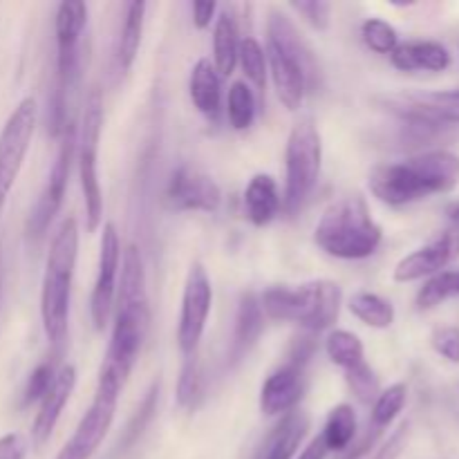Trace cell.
<instances>
[{"label": "cell", "instance_id": "obj_23", "mask_svg": "<svg viewBox=\"0 0 459 459\" xmlns=\"http://www.w3.org/2000/svg\"><path fill=\"white\" fill-rule=\"evenodd\" d=\"M119 307L137 309L151 314L146 291V272H143L142 254L134 245L126 247L121 254V285H119Z\"/></svg>", "mask_w": 459, "mask_h": 459}, {"label": "cell", "instance_id": "obj_14", "mask_svg": "<svg viewBox=\"0 0 459 459\" xmlns=\"http://www.w3.org/2000/svg\"><path fill=\"white\" fill-rule=\"evenodd\" d=\"M459 258V231L457 229H448V231L439 233L424 247L408 254L402 258L394 267L393 278L397 282H415L421 278H430L435 273L444 272L448 264H453Z\"/></svg>", "mask_w": 459, "mask_h": 459}, {"label": "cell", "instance_id": "obj_21", "mask_svg": "<svg viewBox=\"0 0 459 459\" xmlns=\"http://www.w3.org/2000/svg\"><path fill=\"white\" fill-rule=\"evenodd\" d=\"M264 312L260 305V296L254 291L242 294L240 305H238L236 314V330H233V345H231V361L238 363L251 352L255 343H258L260 334L264 330Z\"/></svg>", "mask_w": 459, "mask_h": 459}, {"label": "cell", "instance_id": "obj_1", "mask_svg": "<svg viewBox=\"0 0 459 459\" xmlns=\"http://www.w3.org/2000/svg\"><path fill=\"white\" fill-rule=\"evenodd\" d=\"M370 191L388 206H406L430 195L448 193L459 184V155L451 151H426L408 160L377 166L370 173Z\"/></svg>", "mask_w": 459, "mask_h": 459}, {"label": "cell", "instance_id": "obj_37", "mask_svg": "<svg viewBox=\"0 0 459 459\" xmlns=\"http://www.w3.org/2000/svg\"><path fill=\"white\" fill-rule=\"evenodd\" d=\"M54 377H56V368H54L52 361H45L40 366H36L31 370L30 379H27L25 393H22V403L25 406H31V403H39L40 399L45 397V393L52 385Z\"/></svg>", "mask_w": 459, "mask_h": 459}, {"label": "cell", "instance_id": "obj_28", "mask_svg": "<svg viewBox=\"0 0 459 459\" xmlns=\"http://www.w3.org/2000/svg\"><path fill=\"white\" fill-rule=\"evenodd\" d=\"M143 21H146V3H130L126 7L124 27H121L119 45H117V65L121 74H128L134 58L139 54L143 34Z\"/></svg>", "mask_w": 459, "mask_h": 459}, {"label": "cell", "instance_id": "obj_33", "mask_svg": "<svg viewBox=\"0 0 459 459\" xmlns=\"http://www.w3.org/2000/svg\"><path fill=\"white\" fill-rule=\"evenodd\" d=\"M238 61H240L242 72L247 74V79H249L255 88L263 90L264 83H267V54H264V48L254 39V36L240 39Z\"/></svg>", "mask_w": 459, "mask_h": 459}, {"label": "cell", "instance_id": "obj_3", "mask_svg": "<svg viewBox=\"0 0 459 459\" xmlns=\"http://www.w3.org/2000/svg\"><path fill=\"white\" fill-rule=\"evenodd\" d=\"M79 258V227L74 218L58 224L45 260L43 287H40V321L49 345L61 352L70 323L72 278Z\"/></svg>", "mask_w": 459, "mask_h": 459}, {"label": "cell", "instance_id": "obj_30", "mask_svg": "<svg viewBox=\"0 0 459 459\" xmlns=\"http://www.w3.org/2000/svg\"><path fill=\"white\" fill-rule=\"evenodd\" d=\"M459 296V269H444V272L435 273V276L426 278L421 290L417 291V309L426 312V309L439 307L446 300L457 299Z\"/></svg>", "mask_w": 459, "mask_h": 459}, {"label": "cell", "instance_id": "obj_44", "mask_svg": "<svg viewBox=\"0 0 459 459\" xmlns=\"http://www.w3.org/2000/svg\"><path fill=\"white\" fill-rule=\"evenodd\" d=\"M327 453L330 451H327L325 444H323V439H321V435H318V437H314L312 442H309V446L300 453L299 459H325Z\"/></svg>", "mask_w": 459, "mask_h": 459}, {"label": "cell", "instance_id": "obj_40", "mask_svg": "<svg viewBox=\"0 0 459 459\" xmlns=\"http://www.w3.org/2000/svg\"><path fill=\"white\" fill-rule=\"evenodd\" d=\"M157 408V385H152V390L148 393V397L143 399L142 408L137 411V415H134V420L130 421V426L126 429V435H124V446H130L133 442H137L139 435L143 433V429L148 426V421H151L152 412H155Z\"/></svg>", "mask_w": 459, "mask_h": 459}, {"label": "cell", "instance_id": "obj_26", "mask_svg": "<svg viewBox=\"0 0 459 459\" xmlns=\"http://www.w3.org/2000/svg\"><path fill=\"white\" fill-rule=\"evenodd\" d=\"M238 48H240V34L233 13L222 12L215 18L213 27V65L220 76H231L238 65Z\"/></svg>", "mask_w": 459, "mask_h": 459}, {"label": "cell", "instance_id": "obj_9", "mask_svg": "<svg viewBox=\"0 0 459 459\" xmlns=\"http://www.w3.org/2000/svg\"><path fill=\"white\" fill-rule=\"evenodd\" d=\"M36 121H39V106L31 97H25L0 130V211L21 175L22 161L34 139Z\"/></svg>", "mask_w": 459, "mask_h": 459}, {"label": "cell", "instance_id": "obj_22", "mask_svg": "<svg viewBox=\"0 0 459 459\" xmlns=\"http://www.w3.org/2000/svg\"><path fill=\"white\" fill-rule=\"evenodd\" d=\"M191 101L197 110L209 119H215L222 110V76L215 70L211 58H200L193 65L191 83H188Z\"/></svg>", "mask_w": 459, "mask_h": 459}, {"label": "cell", "instance_id": "obj_35", "mask_svg": "<svg viewBox=\"0 0 459 459\" xmlns=\"http://www.w3.org/2000/svg\"><path fill=\"white\" fill-rule=\"evenodd\" d=\"M361 36L368 49L377 54H388L390 56L399 45L397 30L388 21H384V18H368L361 25Z\"/></svg>", "mask_w": 459, "mask_h": 459}, {"label": "cell", "instance_id": "obj_43", "mask_svg": "<svg viewBox=\"0 0 459 459\" xmlns=\"http://www.w3.org/2000/svg\"><path fill=\"white\" fill-rule=\"evenodd\" d=\"M215 12H218V4L213 0H197L193 3V22H195L197 30H206L211 27V22L215 21Z\"/></svg>", "mask_w": 459, "mask_h": 459}, {"label": "cell", "instance_id": "obj_19", "mask_svg": "<svg viewBox=\"0 0 459 459\" xmlns=\"http://www.w3.org/2000/svg\"><path fill=\"white\" fill-rule=\"evenodd\" d=\"M390 61L402 72H444L451 65V52L437 40H408L397 45Z\"/></svg>", "mask_w": 459, "mask_h": 459}, {"label": "cell", "instance_id": "obj_4", "mask_svg": "<svg viewBox=\"0 0 459 459\" xmlns=\"http://www.w3.org/2000/svg\"><path fill=\"white\" fill-rule=\"evenodd\" d=\"M384 229L372 218L370 206L361 195H348L332 202L323 211L314 242L327 255L339 260H366L379 249Z\"/></svg>", "mask_w": 459, "mask_h": 459}, {"label": "cell", "instance_id": "obj_34", "mask_svg": "<svg viewBox=\"0 0 459 459\" xmlns=\"http://www.w3.org/2000/svg\"><path fill=\"white\" fill-rule=\"evenodd\" d=\"M202 385H204V379H202V366L197 352L191 354V357H184V366L178 381L179 406L195 408L202 397Z\"/></svg>", "mask_w": 459, "mask_h": 459}, {"label": "cell", "instance_id": "obj_46", "mask_svg": "<svg viewBox=\"0 0 459 459\" xmlns=\"http://www.w3.org/2000/svg\"><path fill=\"white\" fill-rule=\"evenodd\" d=\"M0 278H3V238H0Z\"/></svg>", "mask_w": 459, "mask_h": 459}, {"label": "cell", "instance_id": "obj_42", "mask_svg": "<svg viewBox=\"0 0 459 459\" xmlns=\"http://www.w3.org/2000/svg\"><path fill=\"white\" fill-rule=\"evenodd\" d=\"M408 429H411V424H408V421H403V424L397 429V433H394L393 437L385 442V446L381 448L377 459H394V457H397L399 453L403 451V444H406V437H408Z\"/></svg>", "mask_w": 459, "mask_h": 459}, {"label": "cell", "instance_id": "obj_6", "mask_svg": "<svg viewBox=\"0 0 459 459\" xmlns=\"http://www.w3.org/2000/svg\"><path fill=\"white\" fill-rule=\"evenodd\" d=\"M323 166V139L312 119L291 128L285 148V195L282 209L294 215L316 188Z\"/></svg>", "mask_w": 459, "mask_h": 459}, {"label": "cell", "instance_id": "obj_39", "mask_svg": "<svg viewBox=\"0 0 459 459\" xmlns=\"http://www.w3.org/2000/svg\"><path fill=\"white\" fill-rule=\"evenodd\" d=\"M430 343H433L435 352H437L439 357H444L451 363H459V327H437V330L433 332V336H430Z\"/></svg>", "mask_w": 459, "mask_h": 459}, {"label": "cell", "instance_id": "obj_10", "mask_svg": "<svg viewBox=\"0 0 459 459\" xmlns=\"http://www.w3.org/2000/svg\"><path fill=\"white\" fill-rule=\"evenodd\" d=\"M121 390L124 388L99 377L92 403L85 411V415L81 417L74 435L61 448L56 459H90L97 453V448L101 446L108 430H110L112 421H115L117 402H119Z\"/></svg>", "mask_w": 459, "mask_h": 459}, {"label": "cell", "instance_id": "obj_8", "mask_svg": "<svg viewBox=\"0 0 459 459\" xmlns=\"http://www.w3.org/2000/svg\"><path fill=\"white\" fill-rule=\"evenodd\" d=\"M148 325H151V314L124 307L117 309L110 345H108L101 368H99L101 379H108L124 388L134 363H137L139 352H142Z\"/></svg>", "mask_w": 459, "mask_h": 459}, {"label": "cell", "instance_id": "obj_24", "mask_svg": "<svg viewBox=\"0 0 459 459\" xmlns=\"http://www.w3.org/2000/svg\"><path fill=\"white\" fill-rule=\"evenodd\" d=\"M399 112H412L421 115L430 121H437L442 126L459 124V90L448 92H430L417 94V97L402 99L397 103Z\"/></svg>", "mask_w": 459, "mask_h": 459}, {"label": "cell", "instance_id": "obj_16", "mask_svg": "<svg viewBox=\"0 0 459 459\" xmlns=\"http://www.w3.org/2000/svg\"><path fill=\"white\" fill-rule=\"evenodd\" d=\"M305 394V366L287 361L264 379L260 388V411L267 417H282L296 411Z\"/></svg>", "mask_w": 459, "mask_h": 459}, {"label": "cell", "instance_id": "obj_38", "mask_svg": "<svg viewBox=\"0 0 459 459\" xmlns=\"http://www.w3.org/2000/svg\"><path fill=\"white\" fill-rule=\"evenodd\" d=\"M290 7L294 9L296 13L305 18L314 30H327L330 27V18H332V4L330 3H321V0H294L290 3Z\"/></svg>", "mask_w": 459, "mask_h": 459}, {"label": "cell", "instance_id": "obj_17", "mask_svg": "<svg viewBox=\"0 0 459 459\" xmlns=\"http://www.w3.org/2000/svg\"><path fill=\"white\" fill-rule=\"evenodd\" d=\"M76 388V368L72 363H65L56 370L52 385L45 393V397L40 399L39 412H36V420L31 424V442L36 448L45 446L52 437L54 429H56L58 420L63 415V408L70 402L72 393Z\"/></svg>", "mask_w": 459, "mask_h": 459}, {"label": "cell", "instance_id": "obj_11", "mask_svg": "<svg viewBox=\"0 0 459 459\" xmlns=\"http://www.w3.org/2000/svg\"><path fill=\"white\" fill-rule=\"evenodd\" d=\"M76 148V126L74 121L65 126L61 134V146H58L56 160H54L52 170L48 175V184H45L43 193L36 200L34 209H31L30 220H27V236L31 240H40L48 233L49 224L54 222V218L58 215L63 204V197H65L67 179H70V166L72 157H74Z\"/></svg>", "mask_w": 459, "mask_h": 459}, {"label": "cell", "instance_id": "obj_31", "mask_svg": "<svg viewBox=\"0 0 459 459\" xmlns=\"http://www.w3.org/2000/svg\"><path fill=\"white\" fill-rule=\"evenodd\" d=\"M325 354L343 372L359 366L361 361H366V350H363L361 339L348 330L330 332V336L325 341Z\"/></svg>", "mask_w": 459, "mask_h": 459}, {"label": "cell", "instance_id": "obj_2", "mask_svg": "<svg viewBox=\"0 0 459 459\" xmlns=\"http://www.w3.org/2000/svg\"><path fill=\"white\" fill-rule=\"evenodd\" d=\"M264 54H267V72L272 74L281 103L287 110H299L305 101V94L316 88L321 70L307 40L278 9L269 12Z\"/></svg>", "mask_w": 459, "mask_h": 459}, {"label": "cell", "instance_id": "obj_15", "mask_svg": "<svg viewBox=\"0 0 459 459\" xmlns=\"http://www.w3.org/2000/svg\"><path fill=\"white\" fill-rule=\"evenodd\" d=\"M166 197L170 206L178 211H202V213H213L220 209L222 193L218 182L204 170L193 169V166H179L169 179Z\"/></svg>", "mask_w": 459, "mask_h": 459}, {"label": "cell", "instance_id": "obj_18", "mask_svg": "<svg viewBox=\"0 0 459 459\" xmlns=\"http://www.w3.org/2000/svg\"><path fill=\"white\" fill-rule=\"evenodd\" d=\"M309 430V415L305 411H291L273 426L269 437L260 448L258 459H291L299 453L305 435Z\"/></svg>", "mask_w": 459, "mask_h": 459}, {"label": "cell", "instance_id": "obj_32", "mask_svg": "<svg viewBox=\"0 0 459 459\" xmlns=\"http://www.w3.org/2000/svg\"><path fill=\"white\" fill-rule=\"evenodd\" d=\"M227 117L229 124L236 130H247L255 119V97L254 90L245 81H236L229 88L227 99Z\"/></svg>", "mask_w": 459, "mask_h": 459}, {"label": "cell", "instance_id": "obj_13", "mask_svg": "<svg viewBox=\"0 0 459 459\" xmlns=\"http://www.w3.org/2000/svg\"><path fill=\"white\" fill-rule=\"evenodd\" d=\"M121 267V240L115 224H103L101 247H99V267L97 281H94L92 296H90V316H92L94 330L103 332L108 318L112 314L117 296V276Z\"/></svg>", "mask_w": 459, "mask_h": 459}, {"label": "cell", "instance_id": "obj_29", "mask_svg": "<svg viewBox=\"0 0 459 459\" xmlns=\"http://www.w3.org/2000/svg\"><path fill=\"white\" fill-rule=\"evenodd\" d=\"M350 312L368 327H375V330H385L394 323V305L388 299L379 294H372V291H359L350 299L348 303Z\"/></svg>", "mask_w": 459, "mask_h": 459}, {"label": "cell", "instance_id": "obj_5", "mask_svg": "<svg viewBox=\"0 0 459 459\" xmlns=\"http://www.w3.org/2000/svg\"><path fill=\"white\" fill-rule=\"evenodd\" d=\"M341 303H343V291L334 281L269 287L260 296L264 316L272 321L296 323L309 332L327 330L332 323H336Z\"/></svg>", "mask_w": 459, "mask_h": 459}, {"label": "cell", "instance_id": "obj_20", "mask_svg": "<svg viewBox=\"0 0 459 459\" xmlns=\"http://www.w3.org/2000/svg\"><path fill=\"white\" fill-rule=\"evenodd\" d=\"M282 209V197L272 175L258 173L249 179L245 191V215L254 227H267Z\"/></svg>", "mask_w": 459, "mask_h": 459}, {"label": "cell", "instance_id": "obj_27", "mask_svg": "<svg viewBox=\"0 0 459 459\" xmlns=\"http://www.w3.org/2000/svg\"><path fill=\"white\" fill-rule=\"evenodd\" d=\"M357 429L359 421L354 408L350 403H339L327 415L321 439L330 453H345L350 451L352 442L357 439Z\"/></svg>", "mask_w": 459, "mask_h": 459}, {"label": "cell", "instance_id": "obj_45", "mask_svg": "<svg viewBox=\"0 0 459 459\" xmlns=\"http://www.w3.org/2000/svg\"><path fill=\"white\" fill-rule=\"evenodd\" d=\"M446 215H448V220H451L453 229H457V231H459V200L453 202V204H448Z\"/></svg>", "mask_w": 459, "mask_h": 459}, {"label": "cell", "instance_id": "obj_36", "mask_svg": "<svg viewBox=\"0 0 459 459\" xmlns=\"http://www.w3.org/2000/svg\"><path fill=\"white\" fill-rule=\"evenodd\" d=\"M345 381H348L350 390L357 394V399L366 406H372L375 399L379 397V377L372 370V366L368 361H361L359 366L345 370Z\"/></svg>", "mask_w": 459, "mask_h": 459}, {"label": "cell", "instance_id": "obj_41", "mask_svg": "<svg viewBox=\"0 0 459 459\" xmlns=\"http://www.w3.org/2000/svg\"><path fill=\"white\" fill-rule=\"evenodd\" d=\"M27 444L18 433H9L0 437V459H25Z\"/></svg>", "mask_w": 459, "mask_h": 459}, {"label": "cell", "instance_id": "obj_12", "mask_svg": "<svg viewBox=\"0 0 459 459\" xmlns=\"http://www.w3.org/2000/svg\"><path fill=\"white\" fill-rule=\"evenodd\" d=\"M211 307H213V285H211V278L206 273L204 264L193 263L186 273V282H184L182 312H179L178 325V345L184 357H191L200 348Z\"/></svg>", "mask_w": 459, "mask_h": 459}, {"label": "cell", "instance_id": "obj_7", "mask_svg": "<svg viewBox=\"0 0 459 459\" xmlns=\"http://www.w3.org/2000/svg\"><path fill=\"white\" fill-rule=\"evenodd\" d=\"M103 128V99L97 88L88 94L83 108V119L79 130V179L81 191H83L85 204V229L90 233L101 227L103 220V193L99 184L97 160H99V142H101Z\"/></svg>", "mask_w": 459, "mask_h": 459}, {"label": "cell", "instance_id": "obj_25", "mask_svg": "<svg viewBox=\"0 0 459 459\" xmlns=\"http://www.w3.org/2000/svg\"><path fill=\"white\" fill-rule=\"evenodd\" d=\"M85 25H88V4L81 0H65L58 4L56 18H54L58 54L81 52L79 40Z\"/></svg>", "mask_w": 459, "mask_h": 459}]
</instances>
